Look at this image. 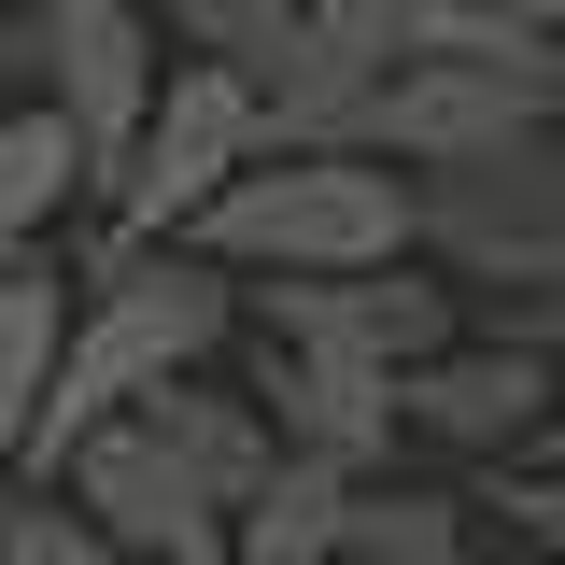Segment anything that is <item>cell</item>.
<instances>
[{"mask_svg": "<svg viewBox=\"0 0 565 565\" xmlns=\"http://www.w3.org/2000/svg\"><path fill=\"white\" fill-rule=\"evenodd\" d=\"M552 396H565V367H537V353H509V340L467 326L452 353H424L411 382H396V452L438 467V481L523 467V452H537V424H552Z\"/></svg>", "mask_w": 565, "mask_h": 565, "instance_id": "obj_5", "label": "cell"}, {"mask_svg": "<svg viewBox=\"0 0 565 565\" xmlns=\"http://www.w3.org/2000/svg\"><path fill=\"white\" fill-rule=\"evenodd\" d=\"M0 14H14V0H0Z\"/></svg>", "mask_w": 565, "mask_h": 565, "instance_id": "obj_16", "label": "cell"}, {"mask_svg": "<svg viewBox=\"0 0 565 565\" xmlns=\"http://www.w3.org/2000/svg\"><path fill=\"white\" fill-rule=\"evenodd\" d=\"M467 552H481V509L438 467H382L340 494V565H467Z\"/></svg>", "mask_w": 565, "mask_h": 565, "instance_id": "obj_9", "label": "cell"}, {"mask_svg": "<svg viewBox=\"0 0 565 565\" xmlns=\"http://www.w3.org/2000/svg\"><path fill=\"white\" fill-rule=\"evenodd\" d=\"M226 340H241V282H212L199 255H114V241H85L71 255L57 367H43V424H29V494L57 481L99 424H128L156 382L226 367Z\"/></svg>", "mask_w": 565, "mask_h": 565, "instance_id": "obj_1", "label": "cell"}, {"mask_svg": "<svg viewBox=\"0 0 565 565\" xmlns=\"http://www.w3.org/2000/svg\"><path fill=\"white\" fill-rule=\"evenodd\" d=\"M212 29H226V71H255L282 29H297V0H212Z\"/></svg>", "mask_w": 565, "mask_h": 565, "instance_id": "obj_14", "label": "cell"}, {"mask_svg": "<svg viewBox=\"0 0 565 565\" xmlns=\"http://www.w3.org/2000/svg\"><path fill=\"white\" fill-rule=\"evenodd\" d=\"M0 565H114V552L71 523L57 494H14V509H0Z\"/></svg>", "mask_w": 565, "mask_h": 565, "instance_id": "obj_12", "label": "cell"}, {"mask_svg": "<svg viewBox=\"0 0 565 565\" xmlns=\"http://www.w3.org/2000/svg\"><path fill=\"white\" fill-rule=\"evenodd\" d=\"M170 255H199L241 297L255 282H367V269H411V184L367 156H255Z\"/></svg>", "mask_w": 565, "mask_h": 565, "instance_id": "obj_2", "label": "cell"}, {"mask_svg": "<svg viewBox=\"0 0 565 565\" xmlns=\"http://www.w3.org/2000/svg\"><path fill=\"white\" fill-rule=\"evenodd\" d=\"M241 367V396L269 424L297 467H326V481H382V467H411L396 452V382H367V367H326V353H282V340H226Z\"/></svg>", "mask_w": 565, "mask_h": 565, "instance_id": "obj_8", "label": "cell"}, {"mask_svg": "<svg viewBox=\"0 0 565 565\" xmlns=\"http://www.w3.org/2000/svg\"><path fill=\"white\" fill-rule=\"evenodd\" d=\"M481 340H509V353H537V367H565V282H537V297H509V311H467Z\"/></svg>", "mask_w": 565, "mask_h": 565, "instance_id": "obj_13", "label": "cell"}, {"mask_svg": "<svg viewBox=\"0 0 565 565\" xmlns=\"http://www.w3.org/2000/svg\"><path fill=\"white\" fill-rule=\"evenodd\" d=\"M57 326H71V269H57V255L0 269V509L29 494V424H43V367H57Z\"/></svg>", "mask_w": 565, "mask_h": 565, "instance_id": "obj_10", "label": "cell"}, {"mask_svg": "<svg viewBox=\"0 0 565 565\" xmlns=\"http://www.w3.org/2000/svg\"><path fill=\"white\" fill-rule=\"evenodd\" d=\"M71 212H85V170H71V141L43 114H0V269H29V255H57Z\"/></svg>", "mask_w": 565, "mask_h": 565, "instance_id": "obj_11", "label": "cell"}, {"mask_svg": "<svg viewBox=\"0 0 565 565\" xmlns=\"http://www.w3.org/2000/svg\"><path fill=\"white\" fill-rule=\"evenodd\" d=\"M382 71H396V0H297V29L241 71L255 156H353V114L382 99Z\"/></svg>", "mask_w": 565, "mask_h": 565, "instance_id": "obj_7", "label": "cell"}, {"mask_svg": "<svg viewBox=\"0 0 565 565\" xmlns=\"http://www.w3.org/2000/svg\"><path fill=\"white\" fill-rule=\"evenodd\" d=\"M241 170H255V85L212 71V57H170V85H156V114H141V141H128V170H114V199H99V241H114V255H170Z\"/></svg>", "mask_w": 565, "mask_h": 565, "instance_id": "obj_3", "label": "cell"}, {"mask_svg": "<svg viewBox=\"0 0 565 565\" xmlns=\"http://www.w3.org/2000/svg\"><path fill=\"white\" fill-rule=\"evenodd\" d=\"M537 71H452V57H396L382 71V99L353 114V156L367 170H396V184H438V170H494V156H523L537 141Z\"/></svg>", "mask_w": 565, "mask_h": 565, "instance_id": "obj_4", "label": "cell"}, {"mask_svg": "<svg viewBox=\"0 0 565 565\" xmlns=\"http://www.w3.org/2000/svg\"><path fill=\"white\" fill-rule=\"evenodd\" d=\"M523 467H565V396H552V424H537V452H523Z\"/></svg>", "mask_w": 565, "mask_h": 565, "instance_id": "obj_15", "label": "cell"}, {"mask_svg": "<svg viewBox=\"0 0 565 565\" xmlns=\"http://www.w3.org/2000/svg\"><path fill=\"white\" fill-rule=\"evenodd\" d=\"M241 340L326 353V367H367V382H411L424 353L467 340V297L438 269H367V282H255L241 297Z\"/></svg>", "mask_w": 565, "mask_h": 565, "instance_id": "obj_6", "label": "cell"}]
</instances>
